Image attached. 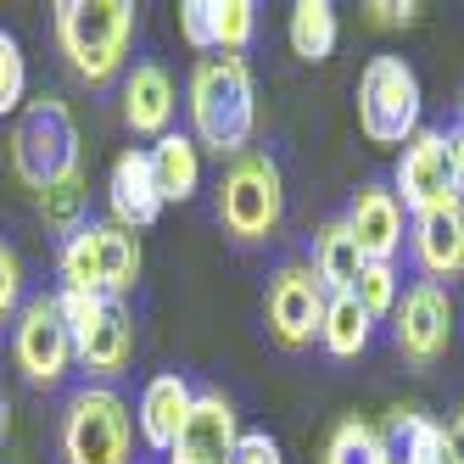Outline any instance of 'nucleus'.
<instances>
[{"instance_id":"1","label":"nucleus","mask_w":464,"mask_h":464,"mask_svg":"<svg viewBox=\"0 0 464 464\" xmlns=\"http://www.w3.org/2000/svg\"><path fill=\"white\" fill-rule=\"evenodd\" d=\"M190 129L196 146H208L218 157H241L252 146L257 129V90L246 73V56H202L190 73Z\"/></svg>"},{"instance_id":"2","label":"nucleus","mask_w":464,"mask_h":464,"mask_svg":"<svg viewBox=\"0 0 464 464\" xmlns=\"http://www.w3.org/2000/svg\"><path fill=\"white\" fill-rule=\"evenodd\" d=\"M135 40V0H62L56 45L84 84H107Z\"/></svg>"},{"instance_id":"3","label":"nucleus","mask_w":464,"mask_h":464,"mask_svg":"<svg viewBox=\"0 0 464 464\" xmlns=\"http://www.w3.org/2000/svg\"><path fill=\"white\" fill-rule=\"evenodd\" d=\"M12 174L34 190V196L45 185H56V179L79 174V129H73L68 102L40 95V102L23 107V118L12 129Z\"/></svg>"},{"instance_id":"4","label":"nucleus","mask_w":464,"mask_h":464,"mask_svg":"<svg viewBox=\"0 0 464 464\" xmlns=\"http://www.w3.org/2000/svg\"><path fill=\"white\" fill-rule=\"evenodd\" d=\"M135 448V420L129 403L112 386H84L73 392L68 414H62V459L68 464H129Z\"/></svg>"},{"instance_id":"5","label":"nucleus","mask_w":464,"mask_h":464,"mask_svg":"<svg viewBox=\"0 0 464 464\" xmlns=\"http://www.w3.org/2000/svg\"><path fill=\"white\" fill-rule=\"evenodd\" d=\"M280 213H285V190H280L275 157L241 151L236 162H229L224 185H218V218H224V229L241 246H252V241H269L275 229H280Z\"/></svg>"},{"instance_id":"6","label":"nucleus","mask_w":464,"mask_h":464,"mask_svg":"<svg viewBox=\"0 0 464 464\" xmlns=\"http://www.w3.org/2000/svg\"><path fill=\"white\" fill-rule=\"evenodd\" d=\"M358 123L375 146H409L420 135V73L403 56H370L358 79Z\"/></svg>"},{"instance_id":"7","label":"nucleus","mask_w":464,"mask_h":464,"mask_svg":"<svg viewBox=\"0 0 464 464\" xmlns=\"http://www.w3.org/2000/svg\"><path fill=\"white\" fill-rule=\"evenodd\" d=\"M56 308H62V324H68V336H73V358L84 363V370L102 375V381L123 375L129 347H135L123 303H112V296H90V291H56Z\"/></svg>"},{"instance_id":"8","label":"nucleus","mask_w":464,"mask_h":464,"mask_svg":"<svg viewBox=\"0 0 464 464\" xmlns=\"http://www.w3.org/2000/svg\"><path fill=\"white\" fill-rule=\"evenodd\" d=\"M12 358L17 370L34 381V386H56L73 363V336L62 324V308L56 296H28L17 308V324H12Z\"/></svg>"},{"instance_id":"9","label":"nucleus","mask_w":464,"mask_h":464,"mask_svg":"<svg viewBox=\"0 0 464 464\" xmlns=\"http://www.w3.org/2000/svg\"><path fill=\"white\" fill-rule=\"evenodd\" d=\"M392 336H397V353L420 370H430L448 342H453V303L437 280H420L397 296V314H392Z\"/></svg>"},{"instance_id":"10","label":"nucleus","mask_w":464,"mask_h":464,"mask_svg":"<svg viewBox=\"0 0 464 464\" xmlns=\"http://www.w3.org/2000/svg\"><path fill=\"white\" fill-rule=\"evenodd\" d=\"M236 442H241V425H236L229 397L224 392H196L190 420L169 448V464H229L236 459Z\"/></svg>"},{"instance_id":"11","label":"nucleus","mask_w":464,"mask_h":464,"mask_svg":"<svg viewBox=\"0 0 464 464\" xmlns=\"http://www.w3.org/2000/svg\"><path fill=\"white\" fill-rule=\"evenodd\" d=\"M324 319V285L314 280L308 263H285L269 280V330L285 347H308Z\"/></svg>"},{"instance_id":"12","label":"nucleus","mask_w":464,"mask_h":464,"mask_svg":"<svg viewBox=\"0 0 464 464\" xmlns=\"http://www.w3.org/2000/svg\"><path fill=\"white\" fill-rule=\"evenodd\" d=\"M342 224L358 241L363 263H392V252L403 246V202H397V190H386V185H363Z\"/></svg>"},{"instance_id":"13","label":"nucleus","mask_w":464,"mask_h":464,"mask_svg":"<svg viewBox=\"0 0 464 464\" xmlns=\"http://www.w3.org/2000/svg\"><path fill=\"white\" fill-rule=\"evenodd\" d=\"M414 257L430 280L464 275V202L442 196L425 213H414Z\"/></svg>"},{"instance_id":"14","label":"nucleus","mask_w":464,"mask_h":464,"mask_svg":"<svg viewBox=\"0 0 464 464\" xmlns=\"http://www.w3.org/2000/svg\"><path fill=\"white\" fill-rule=\"evenodd\" d=\"M397 190H403V208L425 213L430 202H442L448 190V135L442 129H420L397 157Z\"/></svg>"},{"instance_id":"15","label":"nucleus","mask_w":464,"mask_h":464,"mask_svg":"<svg viewBox=\"0 0 464 464\" xmlns=\"http://www.w3.org/2000/svg\"><path fill=\"white\" fill-rule=\"evenodd\" d=\"M107 202H112V224L123 229H146L162 213V196H157V174H151V157L146 151H123L107 174Z\"/></svg>"},{"instance_id":"16","label":"nucleus","mask_w":464,"mask_h":464,"mask_svg":"<svg viewBox=\"0 0 464 464\" xmlns=\"http://www.w3.org/2000/svg\"><path fill=\"white\" fill-rule=\"evenodd\" d=\"M190 403H196V392H190V381H185V375H174V370H169V375H151V381H146V392H140V409H135L146 448L169 453V448H174V437L185 430V420H190Z\"/></svg>"},{"instance_id":"17","label":"nucleus","mask_w":464,"mask_h":464,"mask_svg":"<svg viewBox=\"0 0 464 464\" xmlns=\"http://www.w3.org/2000/svg\"><path fill=\"white\" fill-rule=\"evenodd\" d=\"M123 123L135 129V135H169L174 123V79L151 68V62H140L135 73L123 79Z\"/></svg>"},{"instance_id":"18","label":"nucleus","mask_w":464,"mask_h":464,"mask_svg":"<svg viewBox=\"0 0 464 464\" xmlns=\"http://www.w3.org/2000/svg\"><path fill=\"white\" fill-rule=\"evenodd\" d=\"M151 174H157V196H162V208L169 202H190L196 185H202V146H196L190 135H162L151 151Z\"/></svg>"},{"instance_id":"19","label":"nucleus","mask_w":464,"mask_h":464,"mask_svg":"<svg viewBox=\"0 0 464 464\" xmlns=\"http://www.w3.org/2000/svg\"><path fill=\"white\" fill-rule=\"evenodd\" d=\"M386 453L392 464H448V437L437 420H425L420 409H392L386 420Z\"/></svg>"},{"instance_id":"20","label":"nucleus","mask_w":464,"mask_h":464,"mask_svg":"<svg viewBox=\"0 0 464 464\" xmlns=\"http://www.w3.org/2000/svg\"><path fill=\"white\" fill-rule=\"evenodd\" d=\"M370 330H375V319L358 308V296H353V291H330V296H324L319 342H324L330 358H358L363 347H370Z\"/></svg>"},{"instance_id":"21","label":"nucleus","mask_w":464,"mask_h":464,"mask_svg":"<svg viewBox=\"0 0 464 464\" xmlns=\"http://www.w3.org/2000/svg\"><path fill=\"white\" fill-rule=\"evenodd\" d=\"M95 252H102V296H129L140 280V246H135V229L123 224H95Z\"/></svg>"},{"instance_id":"22","label":"nucleus","mask_w":464,"mask_h":464,"mask_svg":"<svg viewBox=\"0 0 464 464\" xmlns=\"http://www.w3.org/2000/svg\"><path fill=\"white\" fill-rule=\"evenodd\" d=\"M358 269H363V252H358V241L347 236V224H342V218L324 224L319 241H314V280H319L324 291H353Z\"/></svg>"},{"instance_id":"23","label":"nucleus","mask_w":464,"mask_h":464,"mask_svg":"<svg viewBox=\"0 0 464 464\" xmlns=\"http://www.w3.org/2000/svg\"><path fill=\"white\" fill-rule=\"evenodd\" d=\"M336 6L330 0H296L291 6V51L303 62H324L330 51H336Z\"/></svg>"},{"instance_id":"24","label":"nucleus","mask_w":464,"mask_h":464,"mask_svg":"<svg viewBox=\"0 0 464 464\" xmlns=\"http://www.w3.org/2000/svg\"><path fill=\"white\" fill-rule=\"evenodd\" d=\"M56 269H62V291H90V296H102V252H95V224L73 229V236L62 241Z\"/></svg>"},{"instance_id":"25","label":"nucleus","mask_w":464,"mask_h":464,"mask_svg":"<svg viewBox=\"0 0 464 464\" xmlns=\"http://www.w3.org/2000/svg\"><path fill=\"white\" fill-rule=\"evenodd\" d=\"M324 464H392V453H386V437L375 425L342 420L330 430V442H324Z\"/></svg>"},{"instance_id":"26","label":"nucleus","mask_w":464,"mask_h":464,"mask_svg":"<svg viewBox=\"0 0 464 464\" xmlns=\"http://www.w3.org/2000/svg\"><path fill=\"white\" fill-rule=\"evenodd\" d=\"M84 208H90V190H84V169L40 190V218H45V224L56 229V236H73V229H84Z\"/></svg>"},{"instance_id":"27","label":"nucleus","mask_w":464,"mask_h":464,"mask_svg":"<svg viewBox=\"0 0 464 464\" xmlns=\"http://www.w3.org/2000/svg\"><path fill=\"white\" fill-rule=\"evenodd\" d=\"M353 296H358V308L370 319L397 314V269H392V263H363L358 280H353Z\"/></svg>"},{"instance_id":"28","label":"nucleus","mask_w":464,"mask_h":464,"mask_svg":"<svg viewBox=\"0 0 464 464\" xmlns=\"http://www.w3.org/2000/svg\"><path fill=\"white\" fill-rule=\"evenodd\" d=\"M252 28H257L252 0H218V51L224 56H241L252 45Z\"/></svg>"},{"instance_id":"29","label":"nucleus","mask_w":464,"mask_h":464,"mask_svg":"<svg viewBox=\"0 0 464 464\" xmlns=\"http://www.w3.org/2000/svg\"><path fill=\"white\" fill-rule=\"evenodd\" d=\"M23 90H28L23 45H17V34H6V28H0V112H17V107H23Z\"/></svg>"},{"instance_id":"30","label":"nucleus","mask_w":464,"mask_h":464,"mask_svg":"<svg viewBox=\"0 0 464 464\" xmlns=\"http://www.w3.org/2000/svg\"><path fill=\"white\" fill-rule=\"evenodd\" d=\"M179 28L190 51H218V0H185L179 6Z\"/></svg>"},{"instance_id":"31","label":"nucleus","mask_w":464,"mask_h":464,"mask_svg":"<svg viewBox=\"0 0 464 464\" xmlns=\"http://www.w3.org/2000/svg\"><path fill=\"white\" fill-rule=\"evenodd\" d=\"M17 303H23V263H17V252L6 241H0V324L17 314Z\"/></svg>"},{"instance_id":"32","label":"nucleus","mask_w":464,"mask_h":464,"mask_svg":"<svg viewBox=\"0 0 464 464\" xmlns=\"http://www.w3.org/2000/svg\"><path fill=\"white\" fill-rule=\"evenodd\" d=\"M229 464H285V459H280V442L269 437V430H241L236 459H229Z\"/></svg>"},{"instance_id":"33","label":"nucleus","mask_w":464,"mask_h":464,"mask_svg":"<svg viewBox=\"0 0 464 464\" xmlns=\"http://www.w3.org/2000/svg\"><path fill=\"white\" fill-rule=\"evenodd\" d=\"M414 17H420V6H414V0H375V6H370V23H381V28L414 23Z\"/></svg>"},{"instance_id":"34","label":"nucleus","mask_w":464,"mask_h":464,"mask_svg":"<svg viewBox=\"0 0 464 464\" xmlns=\"http://www.w3.org/2000/svg\"><path fill=\"white\" fill-rule=\"evenodd\" d=\"M448 190L464 202V135H459V129L448 135Z\"/></svg>"},{"instance_id":"35","label":"nucleus","mask_w":464,"mask_h":464,"mask_svg":"<svg viewBox=\"0 0 464 464\" xmlns=\"http://www.w3.org/2000/svg\"><path fill=\"white\" fill-rule=\"evenodd\" d=\"M442 437H448V464H464V409L448 420V430H442Z\"/></svg>"},{"instance_id":"36","label":"nucleus","mask_w":464,"mask_h":464,"mask_svg":"<svg viewBox=\"0 0 464 464\" xmlns=\"http://www.w3.org/2000/svg\"><path fill=\"white\" fill-rule=\"evenodd\" d=\"M459 135H464V123H459Z\"/></svg>"}]
</instances>
